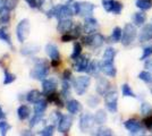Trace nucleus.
Instances as JSON below:
<instances>
[{"label":"nucleus","mask_w":152,"mask_h":136,"mask_svg":"<svg viewBox=\"0 0 152 136\" xmlns=\"http://www.w3.org/2000/svg\"><path fill=\"white\" fill-rule=\"evenodd\" d=\"M48 74H49V64L45 59L37 60L35 65L30 73L31 77L34 78V79H38V81H43L48 76Z\"/></svg>","instance_id":"nucleus-1"},{"label":"nucleus","mask_w":152,"mask_h":136,"mask_svg":"<svg viewBox=\"0 0 152 136\" xmlns=\"http://www.w3.org/2000/svg\"><path fill=\"white\" fill-rule=\"evenodd\" d=\"M136 36H137V31H136L135 25L131 24V23H127L126 25L124 26V30H123L121 44L124 45V47L131 45L135 41Z\"/></svg>","instance_id":"nucleus-2"},{"label":"nucleus","mask_w":152,"mask_h":136,"mask_svg":"<svg viewBox=\"0 0 152 136\" xmlns=\"http://www.w3.org/2000/svg\"><path fill=\"white\" fill-rule=\"evenodd\" d=\"M90 84H91V78L89 76H78L73 82L74 90L78 95L85 94V92L89 89Z\"/></svg>","instance_id":"nucleus-3"},{"label":"nucleus","mask_w":152,"mask_h":136,"mask_svg":"<svg viewBox=\"0 0 152 136\" xmlns=\"http://www.w3.org/2000/svg\"><path fill=\"white\" fill-rule=\"evenodd\" d=\"M104 104H106V108L110 112H117L118 110V94L116 91H109L104 95Z\"/></svg>","instance_id":"nucleus-4"},{"label":"nucleus","mask_w":152,"mask_h":136,"mask_svg":"<svg viewBox=\"0 0 152 136\" xmlns=\"http://www.w3.org/2000/svg\"><path fill=\"white\" fill-rule=\"evenodd\" d=\"M30 22L28 20H22L18 23V25L16 27V35H17V39L22 43L26 41V39L28 38L30 35Z\"/></svg>","instance_id":"nucleus-5"},{"label":"nucleus","mask_w":152,"mask_h":136,"mask_svg":"<svg viewBox=\"0 0 152 136\" xmlns=\"http://www.w3.org/2000/svg\"><path fill=\"white\" fill-rule=\"evenodd\" d=\"M124 126L128 132L129 134L132 135H136V134H144V129H143V125L142 123L135 119V118H132V119H128L124 123Z\"/></svg>","instance_id":"nucleus-6"},{"label":"nucleus","mask_w":152,"mask_h":136,"mask_svg":"<svg viewBox=\"0 0 152 136\" xmlns=\"http://www.w3.org/2000/svg\"><path fill=\"white\" fill-rule=\"evenodd\" d=\"M83 43L92 48H100L104 43V36L100 33H92L83 39Z\"/></svg>","instance_id":"nucleus-7"},{"label":"nucleus","mask_w":152,"mask_h":136,"mask_svg":"<svg viewBox=\"0 0 152 136\" xmlns=\"http://www.w3.org/2000/svg\"><path fill=\"white\" fill-rule=\"evenodd\" d=\"M94 116H92L90 113H83L80 118V128L82 132H86V130L91 129L94 126Z\"/></svg>","instance_id":"nucleus-8"},{"label":"nucleus","mask_w":152,"mask_h":136,"mask_svg":"<svg viewBox=\"0 0 152 136\" xmlns=\"http://www.w3.org/2000/svg\"><path fill=\"white\" fill-rule=\"evenodd\" d=\"M72 124H73V118L69 115H65L61 117L60 121L58 124V130L61 133V134H67L69 132L70 127H72Z\"/></svg>","instance_id":"nucleus-9"},{"label":"nucleus","mask_w":152,"mask_h":136,"mask_svg":"<svg viewBox=\"0 0 152 136\" xmlns=\"http://www.w3.org/2000/svg\"><path fill=\"white\" fill-rule=\"evenodd\" d=\"M90 60L88 57L85 56H80L78 58L75 59V63H74V71H78V73H83V71H86L88 67H89Z\"/></svg>","instance_id":"nucleus-10"},{"label":"nucleus","mask_w":152,"mask_h":136,"mask_svg":"<svg viewBox=\"0 0 152 136\" xmlns=\"http://www.w3.org/2000/svg\"><path fill=\"white\" fill-rule=\"evenodd\" d=\"M99 27V24H98V20L93 18V17H86L85 20H84V25H83V31L86 33V34H92L94 33Z\"/></svg>","instance_id":"nucleus-11"},{"label":"nucleus","mask_w":152,"mask_h":136,"mask_svg":"<svg viewBox=\"0 0 152 136\" xmlns=\"http://www.w3.org/2000/svg\"><path fill=\"white\" fill-rule=\"evenodd\" d=\"M95 90L98 92V94L100 95H106L109 91H111V84L109 83V81L103 77H100L96 82V87Z\"/></svg>","instance_id":"nucleus-12"},{"label":"nucleus","mask_w":152,"mask_h":136,"mask_svg":"<svg viewBox=\"0 0 152 136\" xmlns=\"http://www.w3.org/2000/svg\"><path fill=\"white\" fill-rule=\"evenodd\" d=\"M100 71L108 77H116V74H117V69L115 67L114 63H108L103 60L100 64Z\"/></svg>","instance_id":"nucleus-13"},{"label":"nucleus","mask_w":152,"mask_h":136,"mask_svg":"<svg viewBox=\"0 0 152 136\" xmlns=\"http://www.w3.org/2000/svg\"><path fill=\"white\" fill-rule=\"evenodd\" d=\"M81 35V26H74L69 32L65 33L61 36V41L63 42H70V41H75L76 39H78Z\"/></svg>","instance_id":"nucleus-14"},{"label":"nucleus","mask_w":152,"mask_h":136,"mask_svg":"<svg viewBox=\"0 0 152 136\" xmlns=\"http://www.w3.org/2000/svg\"><path fill=\"white\" fill-rule=\"evenodd\" d=\"M137 38H139V41L141 43L152 40V24H146L143 26L140 34L137 35Z\"/></svg>","instance_id":"nucleus-15"},{"label":"nucleus","mask_w":152,"mask_h":136,"mask_svg":"<svg viewBox=\"0 0 152 136\" xmlns=\"http://www.w3.org/2000/svg\"><path fill=\"white\" fill-rule=\"evenodd\" d=\"M57 89V81L55 78H47L43 79V83H42V91L45 94H50L53 93Z\"/></svg>","instance_id":"nucleus-16"},{"label":"nucleus","mask_w":152,"mask_h":136,"mask_svg":"<svg viewBox=\"0 0 152 136\" xmlns=\"http://www.w3.org/2000/svg\"><path fill=\"white\" fill-rule=\"evenodd\" d=\"M94 9H95V6L92 2H88V1L80 2V14L78 15L84 16V17H89L94 12Z\"/></svg>","instance_id":"nucleus-17"},{"label":"nucleus","mask_w":152,"mask_h":136,"mask_svg":"<svg viewBox=\"0 0 152 136\" xmlns=\"http://www.w3.org/2000/svg\"><path fill=\"white\" fill-rule=\"evenodd\" d=\"M73 27H74V23H73V20H70V18L59 20V22H58V25H57L58 31L60 33H63V34L69 32Z\"/></svg>","instance_id":"nucleus-18"},{"label":"nucleus","mask_w":152,"mask_h":136,"mask_svg":"<svg viewBox=\"0 0 152 136\" xmlns=\"http://www.w3.org/2000/svg\"><path fill=\"white\" fill-rule=\"evenodd\" d=\"M45 52L47 55L50 57L51 60H60V56H59V50L53 43H49L45 45Z\"/></svg>","instance_id":"nucleus-19"},{"label":"nucleus","mask_w":152,"mask_h":136,"mask_svg":"<svg viewBox=\"0 0 152 136\" xmlns=\"http://www.w3.org/2000/svg\"><path fill=\"white\" fill-rule=\"evenodd\" d=\"M66 108H67V110H68L69 113L75 115V113H78L80 111L82 110V104L80 103L77 100H69L67 102Z\"/></svg>","instance_id":"nucleus-20"},{"label":"nucleus","mask_w":152,"mask_h":136,"mask_svg":"<svg viewBox=\"0 0 152 136\" xmlns=\"http://www.w3.org/2000/svg\"><path fill=\"white\" fill-rule=\"evenodd\" d=\"M42 99V93L38 90H32L31 92L27 93L26 95V100L30 102V103H37L38 101H40Z\"/></svg>","instance_id":"nucleus-21"},{"label":"nucleus","mask_w":152,"mask_h":136,"mask_svg":"<svg viewBox=\"0 0 152 136\" xmlns=\"http://www.w3.org/2000/svg\"><path fill=\"white\" fill-rule=\"evenodd\" d=\"M116 53H117V51L115 50L114 48H111V47L107 48V49L104 50V52H103V57H102L103 61H108V63H114L115 57H116Z\"/></svg>","instance_id":"nucleus-22"},{"label":"nucleus","mask_w":152,"mask_h":136,"mask_svg":"<svg viewBox=\"0 0 152 136\" xmlns=\"http://www.w3.org/2000/svg\"><path fill=\"white\" fill-rule=\"evenodd\" d=\"M146 20V15L142 12H137L133 15V22H134V25L135 26H142L144 25Z\"/></svg>","instance_id":"nucleus-23"},{"label":"nucleus","mask_w":152,"mask_h":136,"mask_svg":"<svg viewBox=\"0 0 152 136\" xmlns=\"http://www.w3.org/2000/svg\"><path fill=\"white\" fill-rule=\"evenodd\" d=\"M39 50H40V48L37 44H27L25 47H23V49L20 50V52L24 56H32V55L37 53Z\"/></svg>","instance_id":"nucleus-24"},{"label":"nucleus","mask_w":152,"mask_h":136,"mask_svg":"<svg viewBox=\"0 0 152 136\" xmlns=\"http://www.w3.org/2000/svg\"><path fill=\"white\" fill-rule=\"evenodd\" d=\"M94 120L96 125H103L107 121V113H106V111L102 110V109L96 111L94 115Z\"/></svg>","instance_id":"nucleus-25"},{"label":"nucleus","mask_w":152,"mask_h":136,"mask_svg":"<svg viewBox=\"0 0 152 136\" xmlns=\"http://www.w3.org/2000/svg\"><path fill=\"white\" fill-rule=\"evenodd\" d=\"M0 40L6 42L7 44L12 45V39H10V34L8 32V28L6 26H2L0 28Z\"/></svg>","instance_id":"nucleus-26"},{"label":"nucleus","mask_w":152,"mask_h":136,"mask_svg":"<svg viewBox=\"0 0 152 136\" xmlns=\"http://www.w3.org/2000/svg\"><path fill=\"white\" fill-rule=\"evenodd\" d=\"M48 102L51 104H53V105H59V107H63V101H61V99L59 97V94L57 93H50V94H48Z\"/></svg>","instance_id":"nucleus-27"},{"label":"nucleus","mask_w":152,"mask_h":136,"mask_svg":"<svg viewBox=\"0 0 152 136\" xmlns=\"http://www.w3.org/2000/svg\"><path fill=\"white\" fill-rule=\"evenodd\" d=\"M121 36H123V30H121V27L116 26L114 30H113L111 36H110V39H111V42H115V43L119 42V41H121Z\"/></svg>","instance_id":"nucleus-28"},{"label":"nucleus","mask_w":152,"mask_h":136,"mask_svg":"<svg viewBox=\"0 0 152 136\" xmlns=\"http://www.w3.org/2000/svg\"><path fill=\"white\" fill-rule=\"evenodd\" d=\"M48 108V101L45 100H40L37 103H34V112H40V113H45V111Z\"/></svg>","instance_id":"nucleus-29"},{"label":"nucleus","mask_w":152,"mask_h":136,"mask_svg":"<svg viewBox=\"0 0 152 136\" xmlns=\"http://www.w3.org/2000/svg\"><path fill=\"white\" fill-rule=\"evenodd\" d=\"M136 7L141 10H149L152 8V0H136Z\"/></svg>","instance_id":"nucleus-30"},{"label":"nucleus","mask_w":152,"mask_h":136,"mask_svg":"<svg viewBox=\"0 0 152 136\" xmlns=\"http://www.w3.org/2000/svg\"><path fill=\"white\" fill-rule=\"evenodd\" d=\"M17 116L20 120H25L26 118H28L30 116V109L27 105H20L17 109Z\"/></svg>","instance_id":"nucleus-31"},{"label":"nucleus","mask_w":152,"mask_h":136,"mask_svg":"<svg viewBox=\"0 0 152 136\" xmlns=\"http://www.w3.org/2000/svg\"><path fill=\"white\" fill-rule=\"evenodd\" d=\"M139 78L141 81H143L146 84H152V73L151 71H143L139 74Z\"/></svg>","instance_id":"nucleus-32"},{"label":"nucleus","mask_w":152,"mask_h":136,"mask_svg":"<svg viewBox=\"0 0 152 136\" xmlns=\"http://www.w3.org/2000/svg\"><path fill=\"white\" fill-rule=\"evenodd\" d=\"M121 93H123V95H124V97H136L135 93H134V91L131 89V86H129L128 84H123V85H121Z\"/></svg>","instance_id":"nucleus-33"},{"label":"nucleus","mask_w":152,"mask_h":136,"mask_svg":"<svg viewBox=\"0 0 152 136\" xmlns=\"http://www.w3.org/2000/svg\"><path fill=\"white\" fill-rule=\"evenodd\" d=\"M38 6L43 10L45 13H48L52 8V4H51V0H39L38 1Z\"/></svg>","instance_id":"nucleus-34"},{"label":"nucleus","mask_w":152,"mask_h":136,"mask_svg":"<svg viewBox=\"0 0 152 136\" xmlns=\"http://www.w3.org/2000/svg\"><path fill=\"white\" fill-rule=\"evenodd\" d=\"M61 95L65 99L70 97V84L68 81H64L61 84Z\"/></svg>","instance_id":"nucleus-35"},{"label":"nucleus","mask_w":152,"mask_h":136,"mask_svg":"<svg viewBox=\"0 0 152 136\" xmlns=\"http://www.w3.org/2000/svg\"><path fill=\"white\" fill-rule=\"evenodd\" d=\"M81 53H82V44L76 42L75 44H74V48H73V52L70 55V58L73 59V60H75L76 58H78L81 56Z\"/></svg>","instance_id":"nucleus-36"},{"label":"nucleus","mask_w":152,"mask_h":136,"mask_svg":"<svg viewBox=\"0 0 152 136\" xmlns=\"http://www.w3.org/2000/svg\"><path fill=\"white\" fill-rule=\"evenodd\" d=\"M9 20H10V9L5 8V9L0 13V23L6 24V23L9 22Z\"/></svg>","instance_id":"nucleus-37"},{"label":"nucleus","mask_w":152,"mask_h":136,"mask_svg":"<svg viewBox=\"0 0 152 136\" xmlns=\"http://www.w3.org/2000/svg\"><path fill=\"white\" fill-rule=\"evenodd\" d=\"M99 71H100V64L96 63V61H90L89 67L86 69V73H89V74H96Z\"/></svg>","instance_id":"nucleus-38"},{"label":"nucleus","mask_w":152,"mask_h":136,"mask_svg":"<svg viewBox=\"0 0 152 136\" xmlns=\"http://www.w3.org/2000/svg\"><path fill=\"white\" fill-rule=\"evenodd\" d=\"M141 113L143 116H149L152 115V105L148 102H143L141 103Z\"/></svg>","instance_id":"nucleus-39"},{"label":"nucleus","mask_w":152,"mask_h":136,"mask_svg":"<svg viewBox=\"0 0 152 136\" xmlns=\"http://www.w3.org/2000/svg\"><path fill=\"white\" fill-rule=\"evenodd\" d=\"M43 115L45 113H40V112H35L34 113V116L31 118V120H30V127H34V126H37L41 120H42V118H43Z\"/></svg>","instance_id":"nucleus-40"},{"label":"nucleus","mask_w":152,"mask_h":136,"mask_svg":"<svg viewBox=\"0 0 152 136\" xmlns=\"http://www.w3.org/2000/svg\"><path fill=\"white\" fill-rule=\"evenodd\" d=\"M16 79V76L14 75L13 73L7 71V68H5V75H4V84H10L13 83L14 81Z\"/></svg>","instance_id":"nucleus-41"},{"label":"nucleus","mask_w":152,"mask_h":136,"mask_svg":"<svg viewBox=\"0 0 152 136\" xmlns=\"http://www.w3.org/2000/svg\"><path fill=\"white\" fill-rule=\"evenodd\" d=\"M95 135L111 136V135H114V133H113V130L110 129V128H108V127H100V128H98V130L95 132Z\"/></svg>","instance_id":"nucleus-42"},{"label":"nucleus","mask_w":152,"mask_h":136,"mask_svg":"<svg viewBox=\"0 0 152 136\" xmlns=\"http://www.w3.org/2000/svg\"><path fill=\"white\" fill-rule=\"evenodd\" d=\"M123 4L119 2V1H114V5H113V9H111V13H114L115 15H119L121 13V10H123Z\"/></svg>","instance_id":"nucleus-43"},{"label":"nucleus","mask_w":152,"mask_h":136,"mask_svg":"<svg viewBox=\"0 0 152 136\" xmlns=\"http://www.w3.org/2000/svg\"><path fill=\"white\" fill-rule=\"evenodd\" d=\"M152 56V45H149V47H145L143 49V52H142V56H141V60H145V59L150 58Z\"/></svg>","instance_id":"nucleus-44"},{"label":"nucleus","mask_w":152,"mask_h":136,"mask_svg":"<svg viewBox=\"0 0 152 136\" xmlns=\"http://www.w3.org/2000/svg\"><path fill=\"white\" fill-rule=\"evenodd\" d=\"M53 130H55V127H53L52 125H49V126L45 127L40 132V135H42V136H51V135H53Z\"/></svg>","instance_id":"nucleus-45"},{"label":"nucleus","mask_w":152,"mask_h":136,"mask_svg":"<svg viewBox=\"0 0 152 136\" xmlns=\"http://www.w3.org/2000/svg\"><path fill=\"white\" fill-rule=\"evenodd\" d=\"M114 1L115 0H102V7H103V9L106 12H108V13H111Z\"/></svg>","instance_id":"nucleus-46"},{"label":"nucleus","mask_w":152,"mask_h":136,"mask_svg":"<svg viewBox=\"0 0 152 136\" xmlns=\"http://www.w3.org/2000/svg\"><path fill=\"white\" fill-rule=\"evenodd\" d=\"M12 128V126L7 121H0V134L1 135H6L7 132Z\"/></svg>","instance_id":"nucleus-47"},{"label":"nucleus","mask_w":152,"mask_h":136,"mask_svg":"<svg viewBox=\"0 0 152 136\" xmlns=\"http://www.w3.org/2000/svg\"><path fill=\"white\" fill-rule=\"evenodd\" d=\"M99 103H100V99L98 97H95V95H91L89 97V100H88V104L91 108H95Z\"/></svg>","instance_id":"nucleus-48"},{"label":"nucleus","mask_w":152,"mask_h":136,"mask_svg":"<svg viewBox=\"0 0 152 136\" xmlns=\"http://www.w3.org/2000/svg\"><path fill=\"white\" fill-rule=\"evenodd\" d=\"M143 125H144V127H145L146 129H152V115L145 116V118L143 119Z\"/></svg>","instance_id":"nucleus-49"},{"label":"nucleus","mask_w":152,"mask_h":136,"mask_svg":"<svg viewBox=\"0 0 152 136\" xmlns=\"http://www.w3.org/2000/svg\"><path fill=\"white\" fill-rule=\"evenodd\" d=\"M61 117H63V115L60 113V112H53L52 113V116H51V120H52V123L55 124V125H57L59 124V121H60V119H61Z\"/></svg>","instance_id":"nucleus-50"},{"label":"nucleus","mask_w":152,"mask_h":136,"mask_svg":"<svg viewBox=\"0 0 152 136\" xmlns=\"http://www.w3.org/2000/svg\"><path fill=\"white\" fill-rule=\"evenodd\" d=\"M17 5V0H7V8L8 9H14Z\"/></svg>","instance_id":"nucleus-51"},{"label":"nucleus","mask_w":152,"mask_h":136,"mask_svg":"<svg viewBox=\"0 0 152 136\" xmlns=\"http://www.w3.org/2000/svg\"><path fill=\"white\" fill-rule=\"evenodd\" d=\"M70 77H72V73L70 71H65L63 74V79L64 81H69Z\"/></svg>","instance_id":"nucleus-52"},{"label":"nucleus","mask_w":152,"mask_h":136,"mask_svg":"<svg viewBox=\"0 0 152 136\" xmlns=\"http://www.w3.org/2000/svg\"><path fill=\"white\" fill-rule=\"evenodd\" d=\"M144 67H145L148 71H152V59H148L144 64Z\"/></svg>","instance_id":"nucleus-53"},{"label":"nucleus","mask_w":152,"mask_h":136,"mask_svg":"<svg viewBox=\"0 0 152 136\" xmlns=\"http://www.w3.org/2000/svg\"><path fill=\"white\" fill-rule=\"evenodd\" d=\"M26 2L28 4V6L32 8H35L38 6V0H26Z\"/></svg>","instance_id":"nucleus-54"},{"label":"nucleus","mask_w":152,"mask_h":136,"mask_svg":"<svg viewBox=\"0 0 152 136\" xmlns=\"http://www.w3.org/2000/svg\"><path fill=\"white\" fill-rule=\"evenodd\" d=\"M7 8V0H0V13Z\"/></svg>","instance_id":"nucleus-55"},{"label":"nucleus","mask_w":152,"mask_h":136,"mask_svg":"<svg viewBox=\"0 0 152 136\" xmlns=\"http://www.w3.org/2000/svg\"><path fill=\"white\" fill-rule=\"evenodd\" d=\"M2 118H5V113H4V110L0 108V119H2Z\"/></svg>","instance_id":"nucleus-56"},{"label":"nucleus","mask_w":152,"mask_h":136,"mask_svg":"<svg viewBox=\"0 0 152 136\" xmlns=\"http://www.w3.org/2000/svg\"><path fill=\"white\" fill-rule=\"evenodd\" d=\"M150 91H151V93H152V86H150Z\"/></svg>","instance_id":"nucleus-57"},{"label":"nucleus","mask_w":152,"mask_h":136,"mask_svg":"<svg viewBox=\"0 0 152 136\" xmlns=\"http://www.w3.org/2000/svg\"><path fill=\"white\" fill-rule=\"evenodd\" d=\"M151 132H152V129H151Z\"/></svg>","instance_id":"nucleus-58"}]
</instances>
